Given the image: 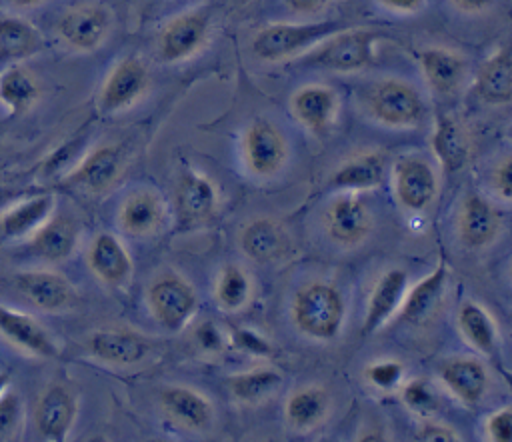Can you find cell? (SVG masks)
Here are the masks:
<instances>
[{
  "label": "cell",
  "instance_id": "cell-1",
  "mask_svg": "<svg viewBox=\"0 0 512 442\" xmlns=\"http://www.w3.org/2000/svg\"><path fill=\"white\" fill-rule=\"evenodd\" d=\"M352 24L342 20H310V22H274L260 28L252 42V54L262 62H280L298 54H308L328 36Z\"/></svg>",
  "mask_w": 512,
  "mask_h": 442
},
{
  "label": "cell",
  "instance_id": "cell-2",
  "mask_svg": "<svg viewBox=\"0 0 512 442\" xmlns=\"http://www.w3.org/2000/svg\"><path fill=\"white\" fill-rule=\"evenodd\" d=\"M346 318V302L340 290L328 282L304 284L292 300V320L296 328L314 340L338 336Z\"/></svg>",
  "mask_w": 512,
  "mask_h": 442
},
{
  "label": "cell",
  "instance_id": "cell-3",
  "mask_svg": "<svg viewBox=\"0 0 512 442\" xmlns=\"http://www.w3.org/2000/svg\"><path fill=\"white\" fill-rule=\"evenodd\" d=\"M380 36L382 34L372 28L348 26L312 48L306 62L340 74L364 70L374 62V44Z\"/></svg>",
  "mask_w": 512,
  "mask_h": 442
},
{
  "label": "cell",
  "instance_id": "cell-4",
  "mask_svg": "<svg viewBox=\"0 0 512 442\" xmlns=\"http://www.w3.org/2000/svg\"><path fill=\"white\" fill-rule=\"evenodd\" d=\"M144 298L150 316L168 332L186 328L198 310V294L194 286L178 272L158 274L148 284Z\"/></svg>",
  "mask_w": 512,
  "mask_h": 442
},
{
  "label": "cell",
  "instance_id": "cell-5",
  "mask_svg": "<svg viewBox=\"0 0 512 442\" xmlns=\"http://www.w3.org/2000/svg\"><path fill=\"white\" fill-rule=\"evenodd\" d=\"M368 112L382 126L410 130L422 124L426 104L414 84L402 78H384L368 94Z\"/></svg>",
  "mask_w": 512,
  "mask_h": 442
},
{
  "label": "cell",
  "instance_id": "cell-6",
  "mask_svg": "<svg viewBox=\"0 0 512 442\" xmlns=\"http://www.w3.org/2000/svg\"><path fill=\"white\" fill-rule=\"evenodd\" d=\"M150 82V70L142 58L136 54L118 58L96 92V110L114 116L134 108L148 94Z\"/></svg>",
  "mask_w": 512,
  "mask_h": 442
},
{
  "label": "cell",
  "instance_id": "cell-7",
  "mask_svg": "<svg viewBox=\"0 0 512 442\" xmlns=\"http://www.w3.org/2000/svg\"><path fill=\"white\" fill-rule=\"evenodd\" d=\"M114 28V12L102 2H80L66 8L56 22L58 40L72 52L92 54L104 46Z\"/></svg>",
  "mask_w": 512,
  "mask_h": 442
},
{
  "label": "cell",
  "instance_id": "cell-8",
  "mask_svg": "<svg viewBox=\"0 0 512 442\" xmlns=\"http://www.w3.org/2000/svg\"><path fill=\"white\" fill-rule=\"evenodd\" d=\"M212 10L196 6L168 18L156 38V54L164 64H178L196 56L208 42Z\"/></svg>",
  "mask_w": 512,
  "mask_h": 442
},
{
  "label": "cell",
  "instance_id": "cell-9",
  "mask_svg": "<svg viewBox=\"0 0 512 442\" xmlns=\"http://www.w3.org/2000/svg\"><path fill=\"white\" fill-rule=\"evenodd\" d=\"M126 168V150L122 144H100L88 150L64 176L62 186L86 196L108 194L122 178Z\"/></svg>",
  "mask_w": 512,
  "mask_h": 442
},
{
  "label": "cell",
  "instance_id": "cell-10",
  "mask_svg": "<svg viewBox=\"0 0 512 442\" xmlns=\"http://www.w3.org/2000/svg\"><path fill=\"white\" fill-rule=\"evenodd\" d=\"M242 160L252 176H276L288 160V142L282 130L266 118H254L242 134Z\"/></svg>",
  "mask_w": 512,
  "mask_h": 442
},
{
  "label": "cell",
  "instance_id": "cell-11",
  "mask_svg": "<svg viewBox=\"0 0 512 442\" xmlns=\"http://www.w3.org/2000/svg\"><path fill=\"white\" fill-rule=\"evenodd\" d=\"M80 402L76 392L62 384H48L36 398L32 420L38 436L50 442H62L70 436L78 420Z\"/></svg>",
  "mask_w": 512,
  "mask_h": 442
},
{
  "label": "cell",
  "instance_id": "cell-12",
  "mask_svg": "<svg viewBox=\"0 0 512 442\" xmlns=\"http://www.w3.org/2000/svg\"><path fill=\"white\" fill-rule=\"evenodd\" d=\"M92 276L110 290H124L132 282L134 262L126 244L114 232H98L86 250Z\"/></svg>",
  "mask_w": 512,
  "mask_h": 442
},
{
  "label": "cell",
  "instance_id": "cell-13",
  "mask_svg": "<svg viewBox=\"0 0 512 442\" xmlns=\"http://www.w3.org/2000/svg\"><path fill=\"white\" fill-rule=\"evenodd\" d=\"M150 348V340L130 328H102L90 332L86 338L88 354L114 368H130L144 362Z\"/></svg>",
  "mask_w": 512,
  "mask_h": 442
},
{
  "label": "cell",
  "instance_id": "cell-14",
  "mask_svg": "<svg viewBox=\"0 0 512 442\" xmlns=\"http://www.w3.org/2000/svg\"><path fill=\"white\" fill-rule=\"evenodd\" d=\"M16 290L38 310L56 314L72 306L76 292L70 280L50 268H28L14 276Z\"/></svg>",
  "mask_w": 512,
  "mask_h": 442
},
{
  "label": "cell",
  "instance_id": "cell-15",
  "mask_svg": "<svg viewBox=\"0 0 512 442\" xmlns=\"http://www.w3.org/2000/svg\"><path fill=\"white\" fill-rule=\"evenodd\" d=\"M392 186L398 204L412 212L430 208L438 194V178L432 166L418 156L396 160L392 170Z\"/></svg>",
  "mask_w": 512,
  "mask_h": 442
},
{
  "label": "cell",
  "instance_id": "cell-16",
  "mask_svg": "<svg viewBox=\"0 0 512 442\" xmlns=\"http://www.w3.org/2000/svg\"><path fill=\"white\" fill-rule=\"evenodd\" d=\"M0 336L28 356L50 360L60 356V346L34 316L6 304H0Z\"/></svg>",
  "mask_w": 512,
  "mask_h": 442
},
{
  "label": "cell",
  "instance_id": "cell-17",
  "mask_svg": "<svg viewBox=\"0 0 512 442\" xmlns=\"http://www.w3.org/2000/svg\"><path fill=\"white\" fill-rule=\"evenodd\" d=\"M326 234L334 244L358 246L372 230V214L368 206L354 194H340L334 198L324 214Z\"/></svg>",
  "mask_w": 512,
  "mask_h": 442
},
{
  "label": "cell",
  "instance_id": "cell-18",
  "mask_svg": "<svg viewBox=\"0 0 512 442\" xmlns=\"http://www.w3.org/2000/svg\"><path fill=\"white\" fill-rule=\"evenodd\" d=\"M174 206L180 226H200L216 212L218 190L208 176L188 168L178 178Z\"/></svg>",
  "mask_w": 512,
  "mask_h": 442
},
{
  "label": "cell",
  "instance_id": "cell-19",
  "mask_svg": "<svg viewBox=\"0 0 512 442\" xmlns=\"http://www.w3.org/2000/svg\"><path fill=\"white\" fill-rule=\"evenodd\" d=\"M166 202L154 190H134L118 206L116 224L132 238H148L162 230L166 222Z\"/></svg>",
  "mask_w": 512,
  "mask_h": 442
},
{
  "label": "cell",
  "instance_id": "cell-20",
  "mask_svg": "<svg viewBox=\"0 0 512 442\" xmlns=\"http://www.w3.org/2000/svg\"><path fill=\"white\" fill-rule=\"evenodd\" d=\"M500 226V214L486 198L476 192L464 196L456 216V232L464 248L480 250L490 246L498 238Z\"/></svg>",
  "mask_w": 512,
  "mask_h": 442
},
{
  "label": "cell",
  "instance_id": "cell-21",
  "mask_svg": "<svg viewBox=\"0 0 512 442\" xmlns=\"http://www.w3.org/2000/svg\"><path fill=\"white\" fill-rule=\"evenodd\" d=\"M338 94L326 84H304L290 96L294 120L312 134H324L338 116Z\"/></svg>",
  "mask_w": 512,
  "mask_h": 442
},
{
  "label": "cell",
  "instance_id": "cell-22",
  "mask_svg": "<svg viewBox=\"0 0 512 442\" xmlns=\"http://www.w3.org/2000/svg\"><path fill=\"white\" fill-rule=\"evenodd\" d=\"M160 408L170 422L190 432H206L214 422L212 402L184 384L166 386L160 392Z\"/></svg>",
  "mask_w": 512,
  "mask_h": 442
},
{
  "label": "cell",
  "instance_id": "cell-23",
  "mask_svg": "<svg viewBox=\"0 0 512 442\" xmlns=\"http://www.w3.org/2000/svg\"><path fill=\"white\" fill-rule=\"evenodd\" d=\"M80 228L76 220L64 214H52L40 228H36L28 238V250L50 264L68 260L80 244Z\"/></svg>",
  "mask_w": 512,
  "mask_h": 442
},
{
  "label": "cell",
  "instance_id": "cell-24",
  "mask_svg": "<svg viewBox=\"0 0 512 442\" xmlns=\"http://www.w3.org/2000/svg\"><path fill=\"white\" fill-rule=\"evenodd\" d=\"M408 290V272L404 268H388L376 280L362 320V336L374 334L402 304Z\"/></svg>",
  "mask_w": 512,
  "mask_h": 442
},
{
  "label": "cell",
  "instance_id": "cell-25",
  "mask_svg": "<svg viewBox=\"0 0 512 442\" xmlns=\"http://www.w3.org/2000/svg\"><path fill=\"white\" fill-rule=\"evenodd\" d=\"M440 380L464 406H476L488 390V372L478 358L456 356L440 366Z\"/></svg>",
  "mask_w": 512,
  "mask_h": 442
},
{
  "label": "cell",
  "instance_id": "cell-26",
  "mask_svg": "<svg viewBox=\"0 0 512 442\" xmlns=\"http://www.w3.org/2000/svg\"><path fill=\"white\" fill-rule=\"evenodd\" d=\"M418 64L426 84L436 94H454L466 76V60L444 46H428L418 52Z\"/></svg>",
  "mask_w": 512,
  "mask_h": 442
},
{
  "label": "cell",
  "instance_id": "cell-27",
  "mask_svg": "<svg viewBox=\"0 0 512 442\" xmlns=\"http://www.w3.org/2000/svg\"><path fill=\"white\" fill-rule=\"evenodd\" d=\"M240 250L256 264H270L280 260L288 248V236L272 218H254L242 230L238 238Z\"/></svg>",
  "mask_w": 512,
  "mask_h": 442
},
{
  "label": "cell",
  "instance_id": "cell-28",
  "mask_svg": "<svg viewBox=\"0 0 512 442\" xmlns=\"http://www.w3.org/2000/svg\"><path fill=\"white\" fill-rule=\"evenodd\" d=\"M56 210V196L50 192L18 200L0 214V232L4 238H28Z\"/></svg>",
  "mask_w": 512,
  "mask_h": 442
},
{
  "label": "cell",
  "instance_id": "cell-29",
  "mask_svg": "<svg viewBox=\"0 0 512 442\" xmlns=\"http://www.w3.org/2000/svg\"><path fill=\"white\" fill-rule=\"evenodd\" d=\"M474 90L484 104L504 106L512 102V52L508 46L488 56L474 78Z\"/></svg>",
  "mask_w": 512,
  "mask_h": 442
},
{
  "label": "cell",
  "instance_id": "cell-30",
  "mask_svg": "<svg viewBox=\"0 0 512 442\" xmlns=\"http://www.w3.org/2000/svg\"><path fill=\"white\" fill-rule=\"evenodd\" d=\"M44 48L42 32L26 18L0 16V68L20 64Z\"/></svg>",
  "mask_w": 512,
  "mask_h": 442
},
{
  "label": "cell",
  "instance_id": "cell-31",
  "mask_svg": "<svg viewBox=\"0 0 512 442\" xmlns=\"http://www.w3.org/2000/svg\"><path fill=\"white\" fill-rule=\"evenodd\" d=\"M432 150L448 174H456L466 166L470 158V138L456 116L444 114L436 120Z\"/></svg>",
  "mask_w": 512,
  "mask_h": 442
},
{
  "label": "cell",
  "instance_id": "cell-32",
  "mask_svg": "<svg viewBox=\"0 0 512 442\" xmlns=\"http://www.w3.org/2000/svg\"><path fill=\"white\" fill-rule=\"evenodd\" d=\"M386 176V160L378 152H364L342 162L330 176V186L344 192L378 188Z\"/></svg>",
  "mask_w": 512,
  "mask_h": 442
},
{
  "label": "cell",
  "instance_id": "cell-33",
  "mask_svg": "<svg viewBox=\"0 0 512 442\" xmlns=\"http://www.w3.org/2000/svg\"><path fill=\"white\" fill-rule=\"evenodd\" d=\"M40 100L38 78L22 64L0 68V104L10 116L28 114Z\"/></svg>",
  "mask_w": 512,
  "mask_h": 442
},
{
  "label": "cell",
  "instance_id": "cell-34",
  "mask_svg": "<svg viewBox=\"0 0 512 442\" xmlns=\"http://www.w3.org/2000/svg\"><path fill=\"white\" fill-rule=\"evenodd\" d=\"M330 402V394L322 386H302L288 396L284 404V418L292 430L308 432L326 420Z\"/></svg>",
  "mask_w": 512,
  "mask_h": 442
},
{
  "label": "cell",
  "instance_id": "cell-35",
  "mask_svg": "<svg viewBox=\"0 0 512 442\" xmlns=\"http://www.w3.org/2000/svg\"><path fill=\"white\" fill-rule=\"evenodd\" d=\"M446 280H448V270L444 260H440L436 264V268L422 278L420 282H416L404 296L402 300V320H406L408 324H422L430 318V314L438 308L442 296H444V288H446Z\"/></svg>",
  "mask_w": 512,
  "mask_h": 442
},
{
  "label": "cell",
  "instance_id": "cell-36",
  "mask_svg": "<svg viewBox=\"0 0 512 442\" xmlns=\"http://www.w3.org/2000/svg\"><path fill=\"white\" fill-rule=\"evenodd\" d=\"M228 392L240 404H260L282 386V374L274 368H252L226 378Z\"/></svg>",
  "mask_w": 512,
  "mask_h": 442
},
{
  "label": "cell",
  "instance_id": "cell-37",
  "mask_svg": "<svg viewBox=\"0 0 512 442\" xmlns=\"http://www.w3.org/2000/svg\"><path fill=\"white\" fill-rule=\"evenodd\" d=\"M462 338L478 352L490 356L496 350V326L492 316L478 302H464L456 316Z\"/></svg>",
  "mask_w": 512,
  "mask_h": 442
},
{
  "label": "cell",
  "instance_id": "cell-38",
  "mask_svg": "<svg viewBox=\"0 0 512 442\" xmlns=\"http://www.w3.org/2000/svg\"><path fill=\"white\" fill-rule=\"evenodd\" d=\"M252 294V282L248 274L236 266V264H226L214 284V298L220 310L224 312H238L242 310Z\"/></svg>",
  "mask_w": 512,
  "mask_h": 442
},
{
  "label": "cell",
  "instance_id": "cell-39",
  "mask_svg": "<svg viewBox=\"0 0 512 442\" xmlns=\"http://www.w3.org/2000/svg\"><path fill=\"white\" fill-rule=\"evenodd\" d=\"M24 418H26V410H24L22 396L12 388H8L0 396V442L16 440L22 432Z\"/></svg>",
  "mask_w": 512,
  "mask_h": 442
},
{
  "label": "cell",
  "instance_id": "cell-40",
  "mask_svg": "<svg viewBox=\"0 0 512 442\" xmlns=\"http://www.w3.org/2000/svg\"><path fill=\"white\" fill-rule=\"evenodd\" d=\"M402 402L420 418L432 416L440 406L432 384L424 378H414L402 386Z\"/></svg>",
  "mask_w": 512,
  "mask_h": 442
},
{
  "label": "cell",
  "instance_id": "cell-41",
  "mask_svg": "<svg viewBox=\"0 0 512 442\" xmlns=\"http://www.w3.org/2000/svg\"><path fill=\"white\" fill-rule=\"evenodd\" d=\"M366 380L378 388V390H394L400 386L402 376H404V366L396 360H380L364 370Z\"/></svg>",
  "mask_w": 512,
  "mask_h": 442
},
{
  "label": "cell",
  "instance_id": "cell-42",
  "mask_svg": "<svg viewBox=\"0 0 512 442\" xmlns=\"http://www.w3.org/2000/svg\"><path fill=\"white\" fill-rule=\"evenodd\" d=\"M486 436L492 442H512V408H502L486 420Z\"/></svg>",
  "mask_w": 512,
  "mask_h": 442
},
{
  "label": "cell",
  "instance_id": "cell-43",
  "mask_svg": "<svg viewBox=\"0 0 512 442\" xmlns=\"http://www.w3.org/2000/svg\"><path fill=\"white\" fill-rule=\"evenodd\" d=\"M492 190L500 200L512 202V156H504L492 170Z\"/></svg>",
  "mask_w": 512,
  "mask_h": 442
},
{
  "label": "cell",
  "instance_id": "cell-44",
  "mask_svg": "<svg viewBox=\"0 0 512 442\" xmlns=\"http://www.w3.org/2000/svg\"><path fill=\"white\" fill-rule=\"evenodd\" d=\"M196 342L204 352H220L224 348V336L220 332V328L212 322V320H204L198 328H196Z\"/></svg>",
  "mask_w": 512,
  "mask_h": 442
},
{
  "label": "cell",
  "instance_id": "cell-45",
  "mask_svg": "<svg viewBox=\"0 0 512 442\" xmlns=\"http://www.w3.org/2000/svg\"><path fill=\"white\" fill-rule=\"evenodd\" d=\"M232 342L236 348L248 352V354H256V356H266L270 352V344L258 336L252 330H236L232 334Z\"/></svg>",
  "mask_w": 512,
  "mask_h": 442
},
{
  "label": "cell",
  "instance_id": "cell-46",
  "mask_svg": "<svg viewBox=\"0 0 512 442\" xmlns=\"http://www.w3.org/2000/svg\"><path fill=\"white\" fill-rule=\"evenodd\" d=\"M418 440H428V442H458L460 436L452 428L438 424V422H426L418 428L416 432Z\"/></svg>",
  "mask_w": 512,
  "mask_h": 442
},
{
  "label": "cell",
  "instance_id": "cell-47",
  "mask_svg": "<svg viewBox=\"0 0 512 442\" xmlns=\"http://www.w3.org/2000/svg\"><path fill=\"white\" fill-rule=\"evenodd\" d=\"M286 8L298 16H312L332 4V0H284Z\"/></svg>",
  "mask_w": 512,
  "mask_h": 442
},
{
  "label": "cell",
  "instance_id": "cell-48",
  "mask_svg": "<svg viewBox=\"0 0 512 442\" xmlns=\"http://www.w3.org/2000/svg\"><path fill=\"white\" fill-rule=\"evenodd\" d=\"M376 2L394 14H416L426 4V0H376Z\"/></svg>",
  "mask_w": 512,
  "mask_h": 442
},
{
  "label": "cell",
  "instance_id": "cell-49",
  "mask_svg": "<svg viewBox=\"0 0 512 442\" xmlns=\"http://www.w3.org/2000/svg\"><path fill=\"white\" fill-rule=\"evenodd\" d=\"M452 6L462 14H482L492 8L494 0H450Z\"/></svg>",
  "mask_w": 512,
  "mask_h": 442
},
{
  "label": "cell",
  "instance_id": "cell-50",
  "mask_svg": "<svg viewBox=\"0 0 512 442\" xmlns=\"http://www.w3.org/2000/svg\"><path fill=\"white\" fill-rule=\"evenodd\" d=\"M4 2L14 10H34V8H40L42 4H46L48 0H4Z\"/></svg>",
  "mask_w": 512,
  "mask_h": 442
},
{
  "label": "cell",
  "instance_id": "cell-51",
  "mask_svg": "<svg viewBox=\"0 0 512 442\" xmlns=\"http://www.w3.org/2000/svg\"><path fill=\"white\" fill-rule=\"evenodd\" d=\"M12 382V374L8 370H0V396L10 388Z\"/></svg>",
  "mask_w": 512,
  "mask_h": 442
},
{
  "label": "cell",
  "instance_id": "cell-52",
  "mask_svg": "<svg viewBox=\"0 0 512 442\" xmlns=\"http://www.w3.org/2000/svg\"><path fill=\"white\" fill-rule=\"evenodd\" d=\"M506 136H508V138H510V140H512V124H510V126H508V130H506Z\"/></svg>",
  "mask_w": 512,
  "mask_h": 442
},
{
  "label": "cell",
  "instance_id": "cell-53",
  "mask_svg": "<svg viewBox=\"0 0 512 442\" xmlns=\"http://www.w3.org/2000/svg\"><path fill=\"white\" fill-rule=\"evenodd\" d=\"M510 278H512V266H510Z\"/></svg>",
  "mask_w": 512,
  "mask_h": 442
}]
</instances>
